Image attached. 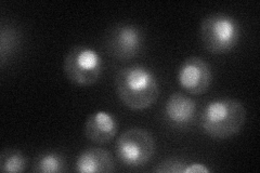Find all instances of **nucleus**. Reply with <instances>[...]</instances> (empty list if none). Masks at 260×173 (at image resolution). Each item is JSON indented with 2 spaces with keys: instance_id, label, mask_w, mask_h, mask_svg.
<instances>
[{
  "instance_id": "39448f33",
  "label": "nucleus",
  "mask_w": 260,
  "mask_h": 173,
  "mask_svg": "<svg viewBox=\"0 0 260 173\" xmlns=\"http://www.w3.org/2000/svg\"><path fill=\"white\" fill-rule=\"evenodd\" d=\"M63 70L67 77L80 86H90L99 80L103 63L101 56L93 49L75 46L64 59Z\"/></svg>"
},
{
  "instance_id": "4468645a",
  "label": "nucleus",
  "mask_w": 260,
  "mask_h": 173,
  "mask_svg": "<svg viewBox=\"0 0 260 173\" xmlns=\"http://www.w3.org/2000/svg\"><path fill=\"white\" fill-rule=\"evenodd\" d=\"M186 164L182 160L167 159L158 163V166L153 169L154 172H168V173H185Z\"/></svg>"
},
{
  "instance_id": "9d476101",
  "label": "nucleus",
  "mask_w": 260,
  "mask_h": 173,
  "mask_svg": "<svg viewBox=\"0 0 260 173\" xmlns=\"http://www.w3.org/2000/svg\"><path fill=\"white\" fill-rule=\"evenodd\" d=\"M75 170L80 173H109L115 170V164L108 151L92 147L78 156Z\"/></svg>"
},
{
  "instance_id": "20e7f679",
  "label": "nucleus",
  "mask_w": 260,
  "mask_h": 173,
  "mask_svg": "<svg viewBox=\"0 0 260 173\" xmlns=\"http://www.w3.org/2000/svg\"><path fill=\"white\" fill-rule=\"evenodd\" d=\"M154 153V137L144 129H128L121 133L116 142L117 158L127 168L143 167L153 158Z\"/></svg>"
},
{
  "instance_id": "1a4fd4ad",
  "label": "nucleus",
  "mask_w": 260,
  "mask_h": 173,
  "mask_svg": "<svg viewBox=\"0 0 260 173\" xmlns=\"http://www.w3.org/2000/svg\"><path fill=\"white\" fill-rule=\"evenodd\" d=\"M84 132L89 141L93 143H109L117 133V122L109 113L96 112L86 120Z\"/></svg>"
},
{
  "instance_id": "6e6552de",
  "label": "nucleus",
  "mask_w": 260,
  "mask_h": 173,
  "mask_svg": "<svg viewBox=\"0 0 260 173\" xmlns=\"http://www.w3.org/2000/svg\"><path fill=\"white\" fill-rule=\"evenodd\" d=\"M164 113L170 125L177 128H185L189 127L195 118L197 104L190 96L176 92L168 97Z\"/></svg>"
},
{
  "instance_id": "423d86ee",
  "label": "nucleus",
  "mask_w": 260,
  "mask_h": 173,
  "mask_svg": "<svg viewBox=\"0 0 260 173\" xmlns=\"http://www.w3.org/2000/svg\"><path fill=\"white\" fill-rule=\"evenodd\" d=\"M143 46V31L133 24H119L111 29L107 37L108 52L121 61L132 60L139 55Z\"/></svg>"
},
{
  "instance_id": "f03ea898",
  "label": "nucleus",
  "mask_w": 260,
  "mask_h": 173,
  "mask_svg": "<svg viewBox=\"0 0 260 173\" xmlns=\"http://www.w3.org/2000/svg\"><path fill=\"white\" fill-rule=\"evenodd\" d=\"M246 120L244 105L233 98H219L203 110L201 125L204 132L214 139H228L239 133Z\"/></svg>"
},
{
  "instance_id": "ddd939ff",
  "label": "nucleus",
  "mask_w": 260,
  "mask_h": 173,
  "mask_svg": "<svg viewBox=\"0 0 260 173\" xmlns=\"http://www.w3.org/2000/svg\"><path fill=\"white\" fill-rule=\"evenodd\" d=\"M18 36L16 31L11 27H3L2 29V60L3 63L6 61L8 54H10L18 44Z\"/></svg>"
},
{
  "instance_id": "f257e3e1",
  "label": "nucleus",
  "mask_w": 260,
  "mask_h": 173,
  "mask_svg": "<svg viewBox=\"0 0 260 173\" xmlns=\"http://www.w3.org/2000/svg\"><path fill=\"white\" fill-rule=\"evenodd\" d=\"M115 87L120 101L135 111L149 109L159 95L157 78L142 65H132L118 71Z\"/></svg>"
},
{
  "instance_id": "9b49d317",
  "label": "nucleus",
  "mask_w": 260,
  "mask_h": 173,
  "mask_svg": "<svg viewBox=\"0 0 260 173\" xmlns=\"http://www.w3.org/2000/svg\"><path fill=\"white\" fill-rule=\"evenodd\" d=\"M65 170V157L58 152H46L38 155L31 168V171L36 173H59Z\"/></svg>"
},
{
  "instance_id": "7ed1b4c3",
  "label": "nucleus",
  "mask_w": 260,
  "mask_h": 173,
  "mask_svg": "<svg viewBox=\"0 0 260 173\" xmlns=\"http://www.w3.org/2000/svg\"><path fill=\"white\" fill-rule=\"evenodd\" d=\"M240 37L241 26L231 15L213 13L201 24L202 43L210 53H228L237 47Z\"/></svg>"
},
{
  "instance_id": "0eeeda50",
  "label": "nucleus",
  "mask_w": 260,
  "mask_h": 173,
  "mask_svg": "<svg viewBox=\"0 0 260 173\" xmlns=\"http://www.w3.org/2000/svg\"><path fill=\"white\" fill-rule=\"evenodd\" d=\"M180 86L191 94L205 93L213 81V74L209 65L199 56L186 59L178 72Z\"/></svg>"
},
{
  "instance_id": "f8f14e48",
  "label": "nucleus",
  "mask_w": 260,
  "mask_h": 173,
  "mask_svg": "<svg viewBox=\"0 0 260 173\" xmlns=\"http://www.w3.org/2000/svg\"><path fill=\"white\" fill-rule=\"evenodd\" d=\"M27 159L15 148H6L0 155V170L9 173H20L26 168Z\"/></svg>"
},
{
  "instance_id": "2eb2a0df",
  "label": "nucleus",
  "mask_w": 260,
  "mask_h": 173,
  "mask_svg": "<svg viewBox=\"0 0 260 173\" xmlns=\"http://www.w3.org/2000/svg\"><path fill=\"white\" fill-rule=\"evenodd\" d=\"M210 169L205 167L204 164L194 162L191 164H188L185 168V173H202V172H209Z\"/></svg>"
}]
</instances>
